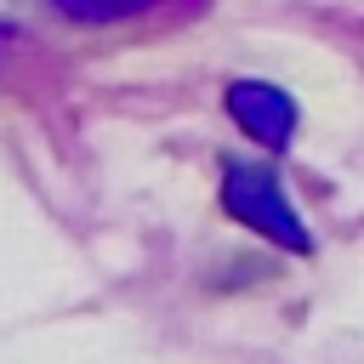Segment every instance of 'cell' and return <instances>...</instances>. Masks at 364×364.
Wrapping results in <instances>:
<instances>
[{"instance_id": "2", "label": "cell", "mask_w": 364, "mask_h": 364, "mask_svg": "<svg viewBox=\"0 0 364 364\" xmlns=\"http://www.w3.org/2000/svg\"><path fill=\"white\" fill-rule=\"evenodd\" d=\"M228 108H233L239 131H250L262 148H284L290 131H296V102H290V91H279V85H267V80H239V85L228 91Z\"/></svg>"}, {"instance_id": "1", "label": "cell", "mask_w": 364, "mask_h": 364, "mask_svg": "<svg viewBox=\"0 0 364 364\" xmlns=\"http://www.w3.org/2000/svg\"><path fill=\"white\" fill-rule=\"evenodd\" d=\"M222 205H228V216H239L245 228L267 233L273 245H284V250H313V233H307L301 210L290 205V193L279 188L273 171H262V165H228Z\"/></svg>"}, {"instance_id": "3", "label": "cell", "mask_w": 364, "mask_h": 364, "mask_svg": "<svg viewBox=\"0 0 364 364\" xmlns=\"http://www.w3.org/2000/svg\"><path fill=\"white\" fill-rule=\"evenodd\" d=\"M142 6H154V0H57V11H68V17H80V23L131 17V11H142Z\"/></svg>"}]
</instances>
